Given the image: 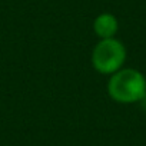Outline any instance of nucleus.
<instances>
[{"instance_id":"nucleus-2","label":"nucleus","mask_w":146,"mask_h":146,"mask_svg":"<svg viewBox=\"0 0 146 146\" xmlns=\"http://www.w3.org/2000/svg\"><path fill=\"white\" fill-rule=\"evenodd\" d=\"M126 60V49L116 39H102L93 49V67L103 75H113L122 69Z\"/></svg>"},{"instance_id":"nucleus-3","label":"nucleus","mask_w":146,"mask_h":146,"mask_svg":"<svg viewBox=\"0 0 146 146\" xmlns=\"http://www.w3.org/2000/svg\"><path fill=\"white\" fill-rule=\"evenodd\" d=\"M117 19L110 13L99 15L93 23V29L100 39H112L117 32Z\"/></svg>"},{"instance_id":"nucleus-1","label":"nucleus","mask_w":146,"mask_h":146,"mask_svg":"<svg viewBox=\"0 0 146 146\" xmlns=\"http://www.w3.org/2000/svg\"><path fill=\"white\" fill-rule=\"evenodd\" d=\"M109 96L119 103H135L146 96V79L136 69H120L108 83Z\"/></svg>"}]
</instances>
